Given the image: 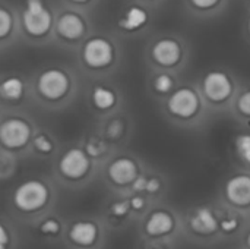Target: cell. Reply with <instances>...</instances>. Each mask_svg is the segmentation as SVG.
I'll return each mask as SVG.
<instances>
[{"instance_id":"3","label":"cell","mask_w":250,"mask_h":249,"mask_svg":"<svg viewBox=\"0 0 250 249\" xmlns=\"http://www.w3.org/2000/svg\"><path fill=\"white\" fill-rule=\"evenodd\" d=\"M69 88L67 76L57 69L45 70L38 79V90L40 92L50 100H57L66 94Z\"/></svg>"},{"instance_id":"10","label":"cell","mask_w":250,"mask_h":249,"mask_svg":"<svg viewBox=\"0 0 250 249\" xmlns=\"http://www.w3.org/2000/svg\"><path fill=\"white\" fill-rule=\"evenodd\" d=\"M136 175H138L136 164L130 158H119L113 161L108 167V176L117 185L133 183Z\"/></svg>"},{"instance_id":"34","label":"cell","mask_w":250,"mask_h":249,"mask_svg":"<svg viewBox=\"0 0 250 249\" xmlns=\"http://www.w3.org/2000/svg\"><path fill=\"white\" fill-rule=\"evenodd\" d=\"M73 1H76V3H83V1H88V0H73Z\"/></svg>"},{"instance_id":"16","label":"cell","mask_w":250,"mask_h":249,"mask_svg":"<svg viewBox=\"0 0 250 249\" xmlns=\"http://www.w3.org/2000/svg\"><path fill=\"white\" fill-rule=\"evenodd\" d=\"M146 19H148L146 12L142 7L133 6L126 12L125 18L120 21V26L127 31H135V29L141 28L142 25H145Z\"/></svg>"},{"instance_id":"2","label":"cell","mask_w":250,"mask_h":249,"mask_svg":"<svg viewBox=\"0 0 250 249\" xmlns=\"http://www.w3.org/2000/svg\"><path fill=\"white\" fill-rule=\"evenodd\" d=\"M22 21L28 34L34 37H41L50 29L51 15L44 6L42 0H26Z\"/></svg>"},{"instance_id":"13","label":"cell","mask_w":250,"mask_h":249,"mask_svg":"<svg viewBox=\"0 0 250 249\" xmlns=\"http://www.w3.org/2000/svg\"><path fill=\"white\" fill-rule=\"evenodd\" d=\"M190 227L199 235H211L218 229V220L209 208H199L190 219Z\"/></svg>"},{"instance_id":"14","label":"cell","mask_w":250,"mask_h":249,"mask_svg":"<svg viewBox=\"0 0 250 249\" xmlns=\"http://www.w3.org/2000/svg\"><path fill=\"white\" fill-rule=\"evenodd\" d=\"M173 217L166 211H155L149 216L145 225V230L149 236H163L173 230Z\"/></svg>"},{"instance_id":"30","label":"cell","mask_w":250,"mask_h":249,"mask_svg":"<svg viewBox=\"0 0 250 249\" xmlns=\"http://www.w3.org/2000/svg\"><path fill=\"white\" fill-rule=\"evenodd\" d=\"M120 131H122V123L119 120H114V122L110 123V126H108V135L110 136L116 138L120 134Z\"/></svg>"},{"instance_id":"15","label":"cell","mask_w":250,"mask_h":249,"mask_svg":"<svg viewBox=\"0 0 250 249\" xmlns=\"http://www.w3.org/2000/svg\"><path fill=\"white\" fill-rule=\"evenodd\" d=\"M97 226L91 222H78L69 230V238L73 244L81 247H89L97 239Z\"/></svg>"},{"instance_id":"8","label":"cell","mask_w":250,"mask_h":249,"mask_svg":"<svg viewBox=\"0 0 250 249\" xmlns=\"http://www.w3.org/2000/svg\"><path fill=\"white\" fill-rule=\"evenodd\" d=\"M204 91L212 101H224L231 94V82L223 72H211L204 81Z\"/></svg>"},{"instance_id":"32","label":"cell","mask_w":250,"mask_h":249,"mask_svg":"<svg viewBox=\"0 0 250 249\" xmlns=\"http://www.w3.org/2000/svg\"><path fill=\"white\" fill-rule=\"evenodd\" d=\"M144 205H145V201H144L142 197H133V198L130 200V207H132L133 210H142Z\"/></svg>"},{"instance_id":"33","label":"cell","mask_w":250,"mask_h":249,"mask_svg":"<svg viewBox=\"0 0 250 249\" xmlns=\"http://www.w3.org/2000/svg\"><path fill=\"white\" fill-rule=\"evenodd\" d=\"M0 236H1L0 249H6V245H7V242H9V238H7V232H6V227H4V226L0 227Z\"/></svg>"},{"instance_id":"24","label":"cell","mask_w":250,"mask_h":249,"mask_svg":"<svg viewBox=\"0 0 250 249\" xmlns=\"http://www.w3.org/2000/svg\"><path fill=\"white\" fill-rule=\"evenodd\" d=\"M129 208H130V203L119 201V203H114V204L111 205V213H113L116 217H125V216L129 213Z\"/></svg>"},{"instance_id":"36","label":"cell","mask_w":250,"mask_h":249,"mask_svg":"<svg viewBox=\"0 0 250 249\" xmlns=\"http://www.w3.org/2000/svg\"><path fill=\"white\" fill-rule=\"evenodd\" d=\"M249 31H250V22H249Z\"/></svg>"},{"instance_id":"29","label":"cell","mask_w":250,"mask_h":249,"mask_svg":"<svg viewBox=\"0 0 250 249\" xmlns=\"http://www.w3.org/2000/svg\"><path fill=\"white\" fill-rule=\"evenodd\" d=\"M192 3L199 9H209L218 3V0H192Z\"/></svg>"},{"instance_id":"26","label":"cell","mask_w":250,"mask_h":249,"mask_svg":"<svg viewBox=\"0 0 250 249\" xmlns=\"http://www.w3.org/2000/svg\"><path fill=\"white\" fill-rule=\"evenodd\" d=\"M239 110L246 114L250 116V91L245 92L240 98H239Z\"/></svg>"},{"instance_id":"9","label":"cell","mask_w":250,"mask_h":249,"mask_svg":"<svg viewBox=\"0 0 250 249\" xmlns=\"http://www.w3.org/2000/svg\"><path fill=\"white\" fill-rule=\"evenodd\" d=\"M226 195L229 201L239 207L250 205V176L239 175L231 178L226 186Z\"/></svg>"},{"instance_id":"19","label":"cell","mask_w":250,"mask_h":249,"mask_svg":"<svg viewBox=\"0 0 250 249\" xmlns=\"http://www.w3.org/2000/svg\"><path fill=\"white\" fill-rule=\"evenodd\" d=\"M236 150L245 161L250 163V135H240L236 139Z\"/></svg>"},{"instance_id":"27","label":"cell","mask_w":250,"mask_h":249,"mask_svg":"<svg viewBox=\"0 0 250 249\" xmlns=\"http://www.w3.org/2000/svg\"><path fill=\"white\" fill-rule=\"evenodd\" d=\"M220 226H221V229H223L226 233H231V232H234V230L237 229L239 223H237L236 219H226V220L221 222Z\"/></svg>"},{"instance_id":"21","label":"cell","mask_w":250,"mask_h":249,"mask_svg":"<svg viewBox=\"0 0 250 249\" xmlns=\"http://www.w3.org/2000/svg\"><path fill=\"white\" fill-rule=\"evenodd\" d=\"M10 28H12V18L4 9H1L0 10V37H6Z\"/></svg>"},{"instance_id":"11","label":"cell","mask_w":250,"mask_h":249,"mask_svg":"<svg viewBox=\"0 0 250 249\" xmlns=\"http://www.w3.org/2000/svg\"><path fill=\"white\" fill-rule=\"evenodd\" d=\"M152 56L163 66H173L180 59V45L173 40H161L152 48Z\"/></svg>"},{"instance_id":"35","label":"cell","mask_w":250,"mask_h":249,"mask_svg":"<svg viewBox=\"0 0 250 249\" xmlns=\"http://www.w3.org/2000/svg\"><path fill=\"white\" fill-rule=\"evenodd\" d=\"M248 245H249V248H250V233L248 235Z\"/></svg>"},{"instance_id":"6","label":"cell","mask_w":250,"mask_h":249,"mask_svg":"<svg viewBox=\"0 0 250 249\" xmlns=\"http://www.w3.org/2000/svg\"><path fill=\"white\" fill-rule=\"evenodd\" d=\"M59 167L63 176L69 179H79L88 172L89 160L86 157V153L79 148H72L63 154Z\"/></svg>"},{"instance_id":"22","label":"cell","mask_w":250,"mask_h":249,"mask_svg":"<svg viewBox=\"0 0 250 249\" xmlns=\"http://www.w3.org/2000/svg\"><path fill=\"white\" fill-rule=\"evenodd\" d=\"M34 145L35 148L40 151V153H50L53 145H51V141L45 136V135H38L34 141Z\"/></svg>"},{"instance_id":"28","label":"cell","mask_w":250,"mask_h":249,"mask_svg":"<svg viewBox=\"0 0 250 249\" xmlns=\"http://www.w3.org/2000/svg\"><path fill=\"white\" fill-rule=\"evenodd\" d=\"M146 183H148V179H145L144 176H139L133 181V191L136 192H141V191H146Z\"/></svg>"},{"instance_id":"12","label":"cell","mask_w":250,"mask_h":249,"mask_svg":"<svg viewBox=\"0 0 250 249\" xmlns=\"http://www.w3.org/2000/svg\"><path fill=\"white\" fill-rule=\"evenodd\" d=\"M57 31L62 37H64L67 40H76L85 31L83 21L76 13L67 12L60 16V19L57 22Z\"/></svg>"},{"instance_id":"23","label":"cell","mask_w":250,"mask_h":249,"mask_svg":"<svg viewBox=\"0 0 250 249\" xmlns=\"http://www.w3.org/2000/svg\"><path fill=\"white\" fill-rule=\"evenodd\" d=\"M104 151V144L100 141V139H91L88 144H86V153L89 156H94V157H98L101 156Z\"/></svg>"},{"instance_id":"5","label":"cell","mask_w":250,"mask_h":249,"mask_svg":"<svg viewBox=\"0 0 250 249\" xmlns=\"http://www.w3.org/2000/svg\"><path fill=\"white\" fill-rule=\"evenodd\" d=\"M29 126L21 119H9L1 123L0 139L7 148H19L29 139Z\"/></svg>"},{"instance_id":"7","label":"cell","mask_w":250,"mask_h":249,"mask_svg":"<svg viewBox=\"0 0 250 249\" xmlns=\"http://www.w3.org/2000/svg\"><path fill=\"white\" fill-rule=\"evenodd\" d=\"M199 107L196 94L189 88L176 91L168 100V110L179 117H192Z\"/></svg>"},{"instance_id":"4","label":"cell","mask_w":250,"mask_h":249,"mask_svg":"<svg viewBox=\"0 0 250 249\" xmlns=\"http://www.w3.org/2000/svg\"><path fill=\"white\" fill-rule=\"evenodd\" d=\"M83 60L88 66L98 69L111 63L113 48L104 38H91L83 47Z\"/></svg>"},{"instance_id":"20","label":"cell","mask_w":250,"mask_h":249,"mask_svg":"<svg viewBox=\"0 0 250 249\" xmlns=\"http://www.w3.org/2000/svg\"><path fill=\"white\" fill-rule=\"evenodd\" d=\"M154 87H155V90L158 91V92H167V91H170L171 90V87H173V79L168 76V75H160V76H157L155 78V81H154Z\"/></svg>"},{"instance_id":"18","label":"cell","mask_w":250,"mask_h":249,"mask_svg":"<svg viewBox=\"0 0 250 249\" xmlns=\"http://www.w3.org/2000/svg\"><path fill=\"white\" fill-rule=\"evenodd\" d=\"M92 101H94V104L98 109L104 110V109H110L116 103V97H114V94L110 90L98 87L92 92Z\"/></svg>"},{"instance_id":"31","label":"cell","mask_w":250,"mask_h":249,"mask_svg":"<svg viewBox=\"0 0 250 249\" xmlns=\"http://www.w3.org/2000/svg\"><path fill=\"white\" fill-rule=\"evenodd\" d=\"M160 188H161V182H160L157 178L148 179V183H146V191H148V192L154 194V192H157Z\"/></svg>"},{"instance_id":"25","label":"cell","mask_w":250,"mask_h":249,"mask_svg":"<svg viewBox=\"0 0 250 249\" xmlns=\"http://www.w3.org/2000/svg\"><path fill=\"white\" fill-rule=\"evenodd\" d=\"M59 230H60V225H59L56 220H53V219L45 220V222L41 225V232L45 233V235H56Z\"/></svg>"},{"instance_id":"1","label":"cell","mask_w":250,"mask_h":249,"mask_svg":"<svg viewBox=\"0 0 250 249\" xmlns=\"http://www.w3.org/2000/svg\"><path fill=\"white\" fill-rule=\"evenodd\" d=\"M48 201V189L40 181H28L18 186L13 195L15 205L26 213L37 211Z\"/></svg>"},{"instance_id":"17","label":"cell","mask_w":250,"mask_h":249,"mask_svg":"<svg viewBox=\"0 0 250 249\" xmlns=\"http://www.w3.org/2000/svg\"><path fill=\"white\" fill-rule=\"evenodd\" d=\"M0 91L6 100H18L23 92V84L19 78H7L3 81Z\"/></svg>"}]
</instances>
